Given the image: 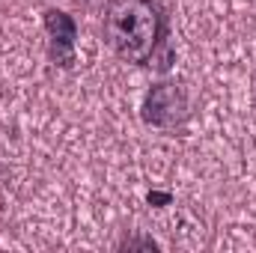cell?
Masks as SVG:
<instances>
[{"mask_svg": "<svg viewBox=\"0 0 256 253\" xmlns=\"http://www.w3.org/2000/svg\"><path fill=\"white\" fill-rule=\"evenodd\" d=\"M104 42L128 66H152L167 39V15L155 0H110L104 6Z\"/></svg>", "mask_w": 256, "mask_h": 253, "instance_id": "6da1fadb", "label": "cell"}, {"mask_svg": "<svg viewBox=\"0 0 256 253\" xmlns=\"http://www.w3.org/2000/svg\"><path fill=\"white\" fill-rule=\"evenodd\" d=\"M140 116L143 122L161 131H176L188 122L191 116V102H188V90L182 80L167 78L158 80L146 90L143 104H140Z\"/></svg>", "mask_w": 256, "mask_h": 253, "instance_id": "7a4b0ae2", "label": "cell"}, {"mask_svg": "<svg viewBox=\"0 0 256 253\" xmlns=\"http://www.w3.org/2000/svg\"><path fill=\"white\" fill-rule=\"evenodd\" d=\"M45 33H48V57L60 68H72L74 63V39H78V21L63 9H45L42 15Z\"/></svg>", "mask_w": 256, "mask_h": 253, "instance_id": "3957f363", "label": "cell"}, {"mask_svg": "<svg viewBox=\"0 0 256 253\" xmlns=\"http://www.w3.org/2000/svg\"><path fill=\"white\" fill-rule=\"evenodd\" d=\"M149 202H170V194H149Z\"/></svg>", "mask_w": 256, "mask_h": 253, "instance_id": "277c9868", "label": "cell"}, {"mask_svg": "<svg viewBox=\"0 0 256 253\" xmlns=\"http://www.w3.org/2000/svg\"><path fill=\"white\" fill-rule=\"evenodd\" d=\"M74 3H84V6H90V3H96V0H74Z\"/></svg>", "mask_w": 256, "mask_h": 253, "instance_id": "5b68a950", "label": "cell"}]
</instances>
